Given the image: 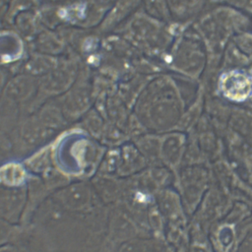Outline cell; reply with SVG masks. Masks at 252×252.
I'll return each instance as SVG.
<instances>
[{
  "label": "cell",
  "mask_w": 252,
  "mask_h": 252,
  "mask_svg": "<svg viewBox=\"0 0 252 252\" xmlns=\"http://www.w3.org/2000/svg\"><path fill=\"white\" fill-rule=\"evenodd\" d=\"M51 200L61 209L76 214H84L94 208L98 199L91 183L84 179L70 181L50 195Z\"/></svg>",
  "instance_id": "6da1fadb"
},
{
  "label": "cell",
  "mask_w": 252,
  "mask_h": 252,
  "mask_svg": "<svg viewBox=\"0 0 252 252\" xmlns=\"http://www.w3.org/2000/svg\"><path fill=\"white\" fill-rule=\"evenodd\" d=\"M27 204V185L0 186V219L12 224L21 222Z\"/></svg>",
  "instance_id": "7a4b0ae2"
},
{
  "label": "cell",
  "mask_w": 252,
  "mask_h": 252,
  "mask_svg": "<svg viewBox=\"0 0 252 252\" xmlns=\"http://www.w3.org/2000/svg\"><path fill=\"white\" fill-rule=\"evenodd\" d=\"M220 90L228 99L243 101L252 96V80L238 70H229L220 78Z\"/></svg>",
  "instance_id": "3957f363"
},
{
  "label": "cell",
  "mask_w": 252,
  "mask_h": 252,
  "mask_svg": "<svg viewBox=\"0 0 252 252\" xmlns=\"http://www.w3.org/2000/svg\"><path fill=\"white\" fill-rule=\"evenodd\" d=\"M138 226L125 207L115 208L109 219L108 237L113 243L121 244L131 238L137 237Z\"/></svg>",
  "instance_id": "277c9868"
},
{
  "label": "cell",
  "mask_w": 252,
  "mask_h": 252,
  "mask_svg": "<svg viewBox=\"0 0 252 252\" xmlns=\"http://www.w3.org/2000/svg\"><path fill=\"white\" fill-rule=\"evenodd\" d=\"M96 196L104 203H116L118 200L122 201L125 182L117 179L115 176L96 173L91 181Z\"/></svg>",
  "instance_id": "5b68a950"
},
{
  "label": "cell",
  "mask_w": 252,
  "mask_h": 252,
  "mask_svg": "<svg viewBox=\"0 0 252 252\" xmlns=\"http://www.w3.org/2000/svg\"><path fill=\"white\" fill-rule=\"evenodd\" d=\"M182 70L188 76H198L205 64V54L200 49L197 42L185 39L184 48H182Z\"/></svg>",
  "instance_id": "8992f818"
},
{
  "label": "cell",
  "mask_w": 252,
  "mask_h": 252,
  "mask_svg": "<svg viewBox=\"0 0 252 252\" xmlns=\"http://www.w3.org/2000/svg\"><path fill=\"white\" fill-rule=\"evenodd\" d=\"M30 173L24 163L8 161L0 165V186L21 187L28 183Z\"/></svg>",
  "instance_id": "52a82bcc"
},
{
  "label": "cell",
  "mask_w": 252,
  "mask_h": 252,
  "mask_svg": "<svg viewBox=\"0 0 252 252\" xmlns=\"http://www.w3.org/2000/svg\"><path fill=\"white\" fill-rule=\"evenodd\" d=\"M184 137L180 134H170L160 143V159L171 168L176 167L182 158Z\"/></svg>",
  "instance_id": "ba28073f"
},
{
  "label": "cell",
  "mask_w": 252,
  "mask_h": 252,
  "mask_svg": "<svg viewBox=\"0 0 252 252\" xmlns=\"http://www.w3.org/2000/svg\"><path fill=\"white\" fill-rule=\"evenodd\" d=\"M158 209L161 216L166 218L174 219L178 215L179 211V201L177 196L171 191L160 192L157 198Z\"/></svg>",
  "instance_id": "9c48e42d"
},
{
  "label": "cell",
  "mask_w": 252,
  "mask_h": 252,
  "mask_svg": "<svg viewBox=\"0 0 252 252\" xmlns=\"http://www.w3.org/2000/svg\"><path fill=\"white\" fill-rule=\"evenodd\" d=\"M150 244L140 238H131L118 246L117 252H150Z\"/></svg>",
  "instance_id": "30bf717a"
},
{
  "label": "cell",
  "mask_w": 252,
  "mask_h": 252,
  "mask_svg": "<svg viewBox=\"0 0 252 252\" xmlns=\"http://www.w3.org/2000/svg\"><path fill=\"white\" fill-rule=\"evenodd\" d=\"M15 225L16 224H12L0 219V246L8 243L9 240L16 235Z\"/></svg>",
  "instance_id": "8fae6325"
},
{
  "label": "cell",
  "mask_w": 252,
  "mask_h": 252,
  "mask_svg": "<svg viewBox=\"0 0 252 252\" xmlns=\"http://www.w3.org/2000/svg\"><path fill=\"white\" fill-rule=\"evenodd\" d=\"M234 45L244 54L252 52V34L243 33L235 37Z\"/></svg>",
  "instance_id": "7c38bea8"
},
{
  "label": "cell",
  "mask_w": 252,
  "mask_h": 252,
  "mask_svg": "<svg viewBox=\"0 0 252 252\" xmlns=\"http://www.w3.org/2000/svg\"><path fill=\"white\" fill-rule=\"evenodd\" d=\"M0 252H21V251L16 244L8 242L0 246Z\"/></svg>",
  "instance_id": "4fadbf2b"
},
{
  "label": "cell",
  "mask_w": 252,
  "mask_h": 252,
  "mask_svg": "<svg viewBox=\"0 0 252 252\" xmlns=\"http://www.w3.org/2000/svg\"><path fill=\"white\" fill-rule=\"evenodd\" d=\"M244 3H245V6L248 10L252 11V0H244Z\"/></svg>",
  "instance_id": "5bb4252c"
}]
</instances>
